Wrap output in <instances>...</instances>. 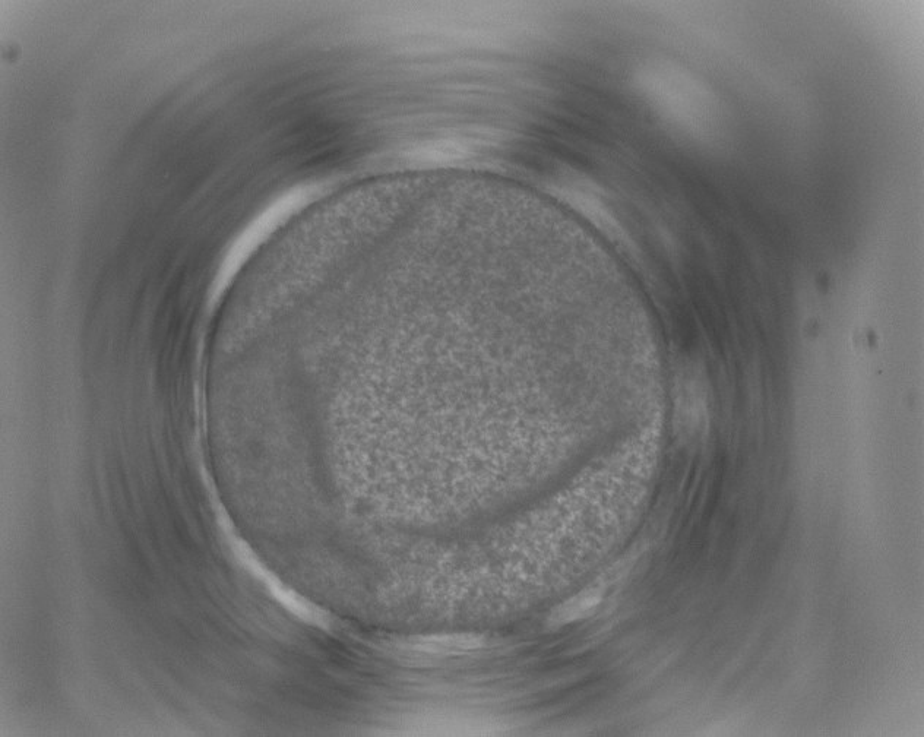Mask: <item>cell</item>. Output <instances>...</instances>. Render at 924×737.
I'll return each instance as SVG.
<instances>
[{
    "mask_svg": "<svg viewBox=\"0 0 924 737\" xmlns=\"http://www.w3.org/2000/svg\"><path fill=\"white\" fill-rule=\"evenodd\" d=\"M603 588L591 587L575 594L550 613L549 625L553 628L569 625L588 618L603 600Z\"/></svg>",
    "mask_w": 924,
    "mask_h": 737,
    "instance_id": "cell-1",
    "label": "cell"
}]
</instances>
